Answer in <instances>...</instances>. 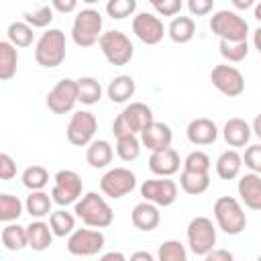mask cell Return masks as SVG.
I'll return each instance as SVG.
<instances>
[{
  "instance_id": "6da1fadb",
  "label": "cell",
  "mask_w": 261,
  "mask_h": 261,
  "mask_svg": "<svg viewBox=\"0 0 261 261\" xmlns=\"http://www.w3.org/2000/svg\"><path fill=\"white\" fill-rule=\"evenodd\" d=\"M73 212L86 226H92V228H106L114 222V212H112L110 204L106 202L104 196H100L96 192L84 194L73 204Z\"/></svg>"
},
{
  "instance_id": "7a4b0ae2",
  "label": "cell",
  "mask_w": 261,
  "mask_h": 261,
  "mask_svg": "<svg viewBox=\"0 0 261 261\" xmlns=\"http://www.w3.org/2000/svg\"><path fill=\"white\" fill-rule=\"evenodd\" d=\"M214 220L224 234L237 237L247 228V214L243 204L232 196H220L212 206Z\"/></svg>"
},
{
  "instance_id": "3957f363",
  "label": "cell",
  "mask_w": 261,
  "mask_h": 261,
  "mask_svg": "<svg viewBox=\"0 0 261 261\" xmlns=\"http://www.w3.org/2000/svg\"><path fill=\"white\" fill-rule=\"evenodd\" d=\"M67 55V47H65V33L61 29H49L45 31L37 45H35V61L41 67H57L63 63Z\"/></svg>"
},
{
  "instance_id": "277c9868",
  "label": "cell",
  "mask_w": 261,
  "mask_h": 261,
  "mask_svg": "<svg viewBox=\"0 0 261 261\" xmlns=\"http://www.w3.org/2000/svg\"><path fill=\"white\" fill-rule=\"evenodd\" d=\"M104 18L96 8H84L75 14L71 24V39L77 47H92L102 37Z\"/></svg>"
},
{
  "instance_id": "5b68a950",
  "label": "cell",
  "mask_w": 261,
  "mask_h": 261,
  "mask_svg": "<svg viewBox=\"0 0 261 261\" xmlns=\"http://www.w3.org/2000/svg\"><path fill=\"white\" fill-rule=\"evenodd\" d=\"M153 110L143 104V102H130L128 106H124V110L114 118L112 122V133L114 137L118 135H141L145 130V126H149L153 122Z\"/></svg>"
},
{
  "instance_id": "8992f818",
  "label": "cell",
  "mask_w": 261,
  "mask_h": 261,
  "mask_svg": "<svg viewBox=\"0 0 261 261\" xmlns=\"http://www.w3.org/2000/svg\"><path fill=\"white\" fill-rule=\"evenodd\" d=\"M186 239L188 247L196 257H206L216 247V226L212 218L208 216H196L188 222L186 228Z\"/></svg>"
},
{
  "instance_id": "52a82bcc",
  "label": "cell",
  "mask_w": 261,
  "mask_h": 261,
  "mask_svg": "<svg viewBox=\"0 0 261 261\" xmlns=\"http://www.w3.org/2000/svg\"><path fill=\"white\" fill-rule=\"evenodd\" d=\"M98 47L104 59L110 65H126L135 57V45L122 31H106L102 33Z\"/></svg>"
},
{
  "instance_id": "ba28073f",
  "label": "cell",
  "mask_w": 261,
  "mask_h": 261,
  "mask_svg": "<svg viewBox=\"0 0 261 261\" xmlns=\"http://www.w3.org/2000/svg\"><path fill=\"white\" fill-rule=\"evenodd\" d=\"M210 31L218 39L243 41L249 35V22L234 10H218L210 18Z\"/></svg>"
},
{
  "instance_id": "9c48e42d",
  "label": "cell",
  "mask_w": 261,
  "mask_h": 261,
  "mask_svg": "<svg viewBox=\"0 0 261 261\" xmlns=\"http://www.w3.org/2000/svg\"><path fill=\"white\" fill-rule=\"evenodd\" d=\"M53 190H51V196H53V202L57 206H69V204H75L80 198H82V190H84V181H82V175L73 169H59L53 177Z\"/></svg>"
},
{
  "instance_id": "30bf717a",
  "label": "cell",
  "mask_w": 261,
  "mask_h": 261,
  "mask_svg": "<svg viewBox=\"0 0 261 261\" xmlns=\"http://www.w3.org/2000/svg\"><path fill=\"white\" fill-rule=\"evenodd\" d=\"M137 186V175L126 167H112L100 177V192L110 200L128 196Z\"/></svg>"
},
{
  "instance_id": "8fae6325",
  "label": "cell",
  "mask_w": 261,
  "mask_h": 261,
  "mask_svg": "<svg viewBox=\"0 0 261 261\" xmlns=\"http://www.w3.org/2000/svg\"><path fill=\"white\" fill-rule=\"evenodd\" d=\"M104 232L100 228H75L67 237V251L73 257H94L104 249Z\"/></svg>"
},
{
  "instance_id": "7c38bea8",
  "label": "cell",
  "mask_w": 261,
  "mask_h": 261,
  "mask_svg": "<svg viewBox=\"0 0 261 261\" xmlns=\"http://www.w3.org/2000/svg\"><path fill=\"white\" fill-rule=\"evenodd\" d=\"M77 102V80L71 77L59 80L45 98V104L53 114H67L73 110Z\"/></svg>"
},
{
  "instance_id": "4fadbf2b",
  "label": "cell",
  "mask_w": 261,
  "mask_h": 261,
  "mask_svg": "<svg viewBox=\"0 0 261 261\" xmlns=\"http://www.w3.org/2000/svg\"><path fill=\"white\" fill-rule=\"evenodd\" d=\"M96 130H98V118L90 110H77L71 114L65 135L73 147H88L94 141Z\"/></svg>"
},
{
  "instance_id": "5bb4252c",
  "label": "cell",
  "mask_w": 261,
  "mask_h": 261,
  "mask_svg": "<svg viewBox=\"0 0 261 261\" xmlns=\"http://www.w3.org/2000/svg\"><path fill=\"white\" fill-rule=\"evenodd\" d=\"M210 82L220 94L228 98H237L245 92V75L234 65H228V63L214 65L210 71Z\"/></svg>"
},
{
  "instance_id": "9a60e30c",
  "label": "cell",
  "mask_w": 261,
  "mask_h": 261,
  "mask_svg": "<svg viewBox=\"0 0 261 261\" xmlns=\"http://www.w3.org/2000/svg\"><path fill=\"white\" fill-rule=\"evenodd\" d=\"M133 33L145 45H157L167 35V29H165L163 20L157 14L139 12V14L133 16Z\"/></svg>"
},
{
  "instance_id": "2e32d148",
  "label": "cell",
  "mask_w": 261,
  "mask_h": 261,
  "mask_svg": "<svg viewBox=\"0 0 261 261\" xmlns=\"http://www.w3.org/2000/svg\"><path fill=\"white\" fill-rule=\"evenodd\" d=\"M179 188L173 179L169 177H161V179H145L141 184V196L143 200H149L153 204H157L159 208L163 206H171L177 200Z\"/></svg>"
},
{
  "instance_id": "e0dca14e",
  "label": "cell",
  "mask_w": 261,
  "mask_h": 261,
  "mask_svg": "<svg viewBox=\"0 0 261 261\" xmlns=\"http://www.w3.org/2000/svg\"><path fill=\"white\" fill-rule=\"evenodd\" d=\"M179 165H184L179 153L173 147L161 149V151H151L149 157V169L159 175V177H171L173 173L179 171Z\"/></svg>"
},
{
  "instance_id": "ac0fdd59",
  "label": "cell",
  "mask_w": 261,
  "mask_h": 261,
  "mask_svg": "<svg viewBox=\"0 0 261 261\" xmlns=\"http://www.w3.org/2000/svg\"><path fill=\"white\" fill-rule=\"evenodd\" d=\"M139 137H141L143 147H147L149 151L167 149V147H171V141H173L171 126L165 122H159V120H153L149 126H145V130Z\"/></svg>"
},
{
  "instance_id": "d6986e66",
  "label": "cell",
  "mask_w": 261,
  "mask_h": 261,
  "mask_svg": "<svg viewBox=\"0 0 261 261\" xmlns=\"http://www.w3.org/2000/svg\"><path fill=\"white\" fill-rule=\"evenodd\" d=\"M237 192H239L241 202L249 210H261V173L249 171V173L241 175Z\"/></svg>"
},
{
  "instance_id": "ffe728a7",
  "label": "cell",
  "mask_w": 261,
  "mask_h": 261,
  "mask_svg": "<svg viewBox=\"0 0 261 261\" xmlns=\"http://www.w3.org/2000/svg\"><path fill=\"white\" fill-rule=\"evenodd\" d=\"M186 137L192 145H198V147L212 145L218 139V126H216L214 120L200 116V118L190 120V124L186 128Z\"/></svg>"
},
{
  "instance_id": "44dd1931",
  "label": "cell",
  "mask_w": 261,
  "mask_h": 261,
  "mask_svg": "<svg viewBox=\"0 0 261 261\" xmlns=\"http://www.w3.org/2000/svg\"><path fill=\"white\" fill-rule=\"evenodd\" d=\"M130 220L135 224V228L143 230V232H151L159 226L161 222V212H159V206L149 202V200H143L139 202L133 212H130Z\"/></svg>"
},
{
  "instance_id": "7402d4cb",
  "label": "cell",
  "mask_w": 261,
  "mask_h": 261,
  "mask_svg": "<svg viewBox=\"0 0 261 261\" xmlns=\"http://www.w3.org/2000/svg\"><path fill=\"white\" fill-rule=\"evenodd\" d=\"M251 135H253V128L245 118H228L222 126V137H224L226 145L232 149L249 145Z\"/></svg>"
},
{
  "instance_id": "603a6c76",
  "label": "cell",
  "mask_w": 261,
  "mask_h": 261,
  "mask_svg": "<svg viewBox=\"0 0 261 261\" xmlns=\"http://www.w3.org/2000/svg\"><path fill=\"white\" fill-rule=\"evenodd\" d=\"M27 234H29V247L33 251H45L55 237L51 230V224L45 222L43 218H33L27 224Z\"/></svg>"
},
{
  "instance_id": "cb8c5ba5",
  "label": "cell",
  "mask_w": 261,
  "mask_h": 261,
  "mask_svg": "<svg viewBox=\"0 0 261 261\" xmlns=\"http://www.w3.org/2000/svg\"><path fill=\"white\" fill-rule=\"evenodd\" d=\"M112 157H114V151H112V145L104 139H94L88 149H86V161L92 169H104L112 163Z\"/></svg>"
},
{
  "instance_id": "d4e9b609",
  "label": "cell",
  "mask_w": 261,
  "mask_h": 261,
  "mask_svg": "<svg viewBox=\"0 0 261 261\" xmlns=\"http://www.w3.org/2000/svg\"><path fill=\"white\" fill-rule=\"evenodd\" d=\"M243 167V155L237 149H226L216 159V175L220 179H234L239 177Z\"/></svg>"
},
{
  "instance_id": "484cf974",
  "label": "cell",
  "mask_w": 261,
  "mask_h": 261,
  "mask_svg": "<svg viewBox=\"0 0 261 261\" xmlns=\"http://www.w3.org/2000/svg\"><path fill=\"white\" fill-rule=\"evenodd\" d=\"M135 90H137V84L130 75H116L110 80L108 88H106V94L108 98L114 102V104H122V102H128L133 96H135Z\"/></svg>"
},
{
  "instance_id": "4316f807",
  "label": "cell",
  "mask_w": 261,
  "mask_h": 261,
  "mask_svg": "<svg viewBox=\"0 0 261 261\" xmlns=\"http://www.w3.org/2000/svg\"><path fill=\"white\" fill-rule=\"evenodd\" d=\"M53 196H49L45 190H31L24 200V210L31 214V218H45L53 212Z\"/></svg>"
},
{
  "instance_id": "83f0119b",
  "label": "cell",
  "mask_w": 261,
  "mask_h": 261,
  "mask_svg": "<svg viewBox=\"0 0 261 261\" xmlns=\"http://www.w3.org/2000/svg\"><path fill=\"white\" fill-rule=\"evenodd\" d=\"M167 35L173 43L177 45H184V43H190L196 35V22L192 16H173L169 27H167Z\"/></svg>"
},
{
  "instance_id": "f1b7e54d",
  "label": "cell",
  "mask_w": 261,
  "mask_h": 261,
  "mask_svg": "<svg viewBox=\"0 0 261 261\" xmlns=\"http://www.w3.org/2000/svg\"><path fill=\"white\" fill-rule=\"evenodd\" d=\"M179 188L190 196H200L210 188V175L204 171L181 169L179 173Z\"/></svg>"
},
{
  "instance_id": "f546056e",
  "label": "cell",
  "mask_w": 261,
  "mask_h": 261,
  "mask_svg": "<svg viewBox=\"0 0 261 261\" xmlns=\"http://www.w3.org/2000/svg\"><path fill=\"white\" fill-rule=\"evenodd\" d=\"M16 67H18V51H16V47L8 39L0 41V80L2 82L12 80L14 73H16Z\"/></svg>"
},
{
  "instance_id": "4dcf8cb0",
  "label": "cell",
  "mask_w": 261,
  "mask_h": 261,
  "mask_svg": "<svg viewBox=\"0 0 261 261\" xmlns=\"http://www.w3.org/2000/svg\"><path fill=\"white\" fill-rule=\"evenodd\" d=\"M2 245L8 251H22L24 247H29V234H27V226L14 224V222H6V226L2 228Z\"/></svg>"
},
{
  "instance_id": "1f68e13d",
  "label": "cell",
  "mask_w": 261,
  "mask_h": 261,
  "mask_svg": "<svg viewBox=\"0 0 261 261\" xmlns=\"http://www.w3.org/2000/svg\"><path fill=\"white\" fill-rule=\"evenodd\" d=\"M141 149H143V143H141V137L139 135L126 133V135H118L116 137V155L122 161H135V159H139Z\"/></svg>"
},
{
  "instance_id": "d6a6232c",
  "label": "cell",
  "mask_w": 261,
  "mask_h": 261,
  "mask_svg": "<svg viewBox=\"0 0 261 261\" xmlns=\"http://www.w3.org/2000/svg\"><path fill=\"white\" fill-rule=\"evenodd\" d=\"M102 98V86L96 77H90V75H84L77 80V100L86 106H94L98 104Z\"/></svg>"
},
{
  "instance_id": "836d02e7",
  "label": "cell",
  "mask_w": 261,
  "mask_h": 261,
  "mask_svg": "<svg viewBox=\"0 0 261 261\" xmlns=\"http://www.w3.org/2000/svg\"><path fill=\"white\" fill-rule=\"evenodd\" d=\"M6 37L14 47H31L35 39V31L27 20H14L8 24Z\"/></svg>"
},
{
  "instance_id": "e575fe53",
  "label": "cell",
  "mask_w": 261,
  "mask_h": 261,
  "mask_svg": "<svg viewBox=\"0 0 261 261\" xmlns=\"http://www.w3.org/2000/svg\"><path fill=\"white\" fill-rule=\"evenodd\" d=\"M49 224L55 237H69L75 230V216L67 212L63 206L49 214Z\"/></svg>"
},
{
  "instance_id": "d590c367",
  "label": "cell",
  "mask_w": 261,
  "mask_h": 261,
  "mask_svg": "<svg viewBox=\"0 0 261 261\" xmlns=\"http://www.w3.org/2000/svg\"><path fill=\"white\" fill-rule=\"evenodd\" d=\"M218 51H220L222 59H226L228 63H239L249 55V43H247V39H243V41L220 39L218 41Z\"/></svg>"
},
{
  "instance_id": "8d00e7d4",
  "label": "cell",
  "mask_w": 261,
  "mask_h": 261,
  "mask_svg": "<svg viewBox=\"0 0 261 261\" xmlns=\"http://www.w3.org/2000/svg\"><path fill=\"white\" fill-rule=\"evenodd\" d=\"M22 186L31 192V190H45V186L49 184V171L43 165H29L22 175Z\"/></svg>"
},
{
  "instance_id": "74e56055",
  "label": "cell",
  "mask_w": 261,
  "mask_h": 261,
  "mask_svg": "<svg viewBox=\"0 0 261 261\" xmlns=\"http://www.w3.org/2000/svg\"><path fill=\"white\" fill-rule=\"evenodd\" d=\"M24 204L18 196L12 194H0V220L2 222H14L20 218Z\"/></svg>"
},
{
  "instance_id": "f35d334b",
  "label": "cell",
  "mask_w": 261,
  "mask_h": 261,
  "mask_svg": "<svg viewBox=\"0 0 261 261\" xmlns=\"http://www.w3.org/2000/svg\"><path fill=\"white\" fill-rule=\"evenodd\" d=\"M157 259L159 261H186L188 251H186L184 243H179L175 239H169V241L161 243V247L157 251Z\"/></svg>"
},
{
  "instance_id": "ab89813d",
  "label": "cell",
  "mask_w": 261,
  "mask_h": 261,
  "mask_svg": "<svg viewBox=\"0 0 261 261\" xmlns=\"http://www.w3.org/2000/svg\"><path fill=\"white\" fill-rule=\"evenodd\" d=\"M137 12V0H106V14L114 20H122Z\"/></svg>"
},
{
  "instance_id": "60d3db41",
  "label": "cell",
  "mask_w": 261,
  "mask_h": 261,
  "mask_svg": "<svg viewBox=\"0 0 261 261\" xmlns=\"http://www.w3.org/2000/svg\"><path fill=\"white\" fill-rule=\"evenodd\" d=\"M53 6H39V8H35V10H29V12H24V20L33 27V29H45V27H49L51 22H53Z\"/></svg>"
},
{
  "instance_id": "b9f144b4",
  "label": "cell",
  "mask_w": 261,
  "mask_h": 261,
  "mask_svg": "<svg viewBox=\"0 0 261 261\" xmlns=\"http://www.w3.org/2000/svg\"><path fill=\"white\" fill-rule=\"evenodd\" d=\"M210 167H212V161H210V157H208L204 151H192V153H188L186 159H184V169L208 173Z\"/></svg>"
},
{
  "instance_id": "7bdbcfd3",
  "label": "cell",
  "mask_w": 261,
  "mask_h": 261,
  "mask_svg": "<svg viewBox=\"0 0 261 261\" xmlns=\"http://www.w3.org/2000/svg\"><path fill=\"white\" fill-rule=\"evenodd\" d=\"M243 163L245 167H249L255 173H261V143L257 145H249L243 153Z\"/></svg>"
},
{
  "instance_id": "ee69618b",
  "label": "cell",
  "mask_w": 261,
  "mask_h": 261,
  "mask_svg": "<svg viewBox=\"0 0 261 261\" xmlns=\"http://www.w3.org/2000/svg\"><path fill=\"white\" fill-rule=\"evenodd\" d=\"M181 6H184V0H157L153 4L155 12L159 16H175V14H179Z\"/></svg>"
},
{
  "instance_id": "f6af8a7d",
  "label": "cell",
  "mask_w": 261,
  "mask_h": 261,
  "mask_svg": "<svg viewBox=\"0 0 261 261\" xmlns=\"http://www.w3.org/2000/svg\"><path fill=\"white\" fill-rule=\"evenodd\" d=\"M12 177H16V163L8 153H0V179L10 181Z\"/></svg>"
},
{
  "instance_id": "bcb514c9",
  "label": "cell",
  "mask_w": 261,
  "mask_h": 261,
  "mask_svg": "<svg viewBox=\"0 0 261 261\" xmlns=\"http://www.w3.org/2000/svg\"><path fill=\"white\" fill-rule=\"evenodd\" d=\"M192 16H206L214 8V0H186Z\"/></svg>"
},
{
  "instance_id": "7dc6e473",
  "label": "cell",
  "mask_w": 261,
  "mask_h": 261,
  "mask_svg": "<svg viewBox=\"0 0 261 261\" xmlns=\"http://www.w3.org/2000/svg\"><path fill=\"white\" fill-rule=\"evenodd\" d=\"M51 6H53L57 12H61V14H69V12L75 10L77 0H51Z\"/></svg>"
},
{
  "instance_id": "c3c4849f",
  "label": "cell",
  "mask_w": 261,
  "mask_h": 261,
  "mask_svg": "<svg viewBox=\"0 0 261 261\" xmlns=\"http://www.w3.org/2000/svg\"><path fill=\"white\" fill-rule=\"evenodd\" d=\"M206 261H232V253L230 251H226V249H212L210 253H206V257H204Z\"/></svg>"
},
{
  "instance_id": "681fc988",
  "label": "cell",
  "mask_w": 261,
  "mask_h": 261,
  "mask_svg": "<svg viewBox=\"0 0 261 261\" xmlns=\"http://www.w3.org/2000/svg\"><path fill=\"white\" fill-rule=\"evenodd\" d=\"M230 2H232V6L237 10H249V8H253L257 4V0H230Z\"/></svg>"
},
{
  "instance_id": "f907efd6",
  "label": "cell",
  "mask_w": 261,
  "mask_h": 261,
  "mask_svg": "<svg viewBox=\"0 0 261 261\" xmlns=\"http://www.w3.org/2000/svg\"><path fill=\"white\" fill-rule=\"evenodd\" d=\"M112 259H114V261H124L126 257H124L122 253H118V251H110V253H104V255H102V261H112Z\"/></svg>"
},
{
  "instance_id": "816d5d0a",
  "label": "cell",
  "mask_w": 261,
  "mask_h": 261,
  "mask_svg": "<svg viewBox=\"0 0 261 261\" xmlns=\"http://www.w3.org/2000/svg\"><path fill=\"white\" fill-rule=\"evenodd\" d=\"M130 259H133V261H139V259H143V261H153V255L147 253V251H137V253L130 255Z\"/></svg>"
},
{
  "instance_id": "f5cc1de1",
  "label": "cell",
  "mask_w": 261,
  "mask_h": 261,
  "mask_svg": "<svg viewBox=\"0 0 261 261\" xmlns=\"http://www.w3.org/2000/svg\"><path fill=\"white\" fill-rule=\"evenodd\" d=\"M251 128H253V135L261 139V114H257V116H255V120H253Z\"/></svg>"
},
{
  "instance_id": "db71d44e",
  "label": "cell",
  "mask_w": 261,
  "mask_h": 261,
  "mask_svg": "<svg viewBox=\"0 0 261 261\" xmlns=\"http://www.w3.org/2000/svg\"><path fill=\"white\" fill-rule=\"evenodd\" d=\"M253 45H255V49L261 53V27L255 29V33H253Z\"/></svg>"
},
{
  "instance_id": "11a10c76",
  "label": "cell",
  "mask_w": 261,
  "mask_h": 261,
  "mask_svg": "<svg viewBox=\"0 0 261 261\" xmlns=\"http://www.w3.org/2000/svg\"><path fill=\"white\" fill-rule=\"evenodd\" d=\"M253 16H255V18L261 22V0H259V2L253 6Z\"/></svg>"
},
{
  "instance_id": "9f6ffc18",
  "label": "cell",
  "mask_w": 261,
  "mask_h": 261,
  "mask_svg": "<svg viewBox=\"0 0 261 261\" xmlns=\"http://www.w3.org/2000/svg\"><path fill=\"white\" fill-rule=\"evenodd\" d=\"M82 2H86V4H96V2H100V0H82Z\"/></svg>"
},
{
  "instance_id": "6f0895ef",
  "label": "cell",
  "mask_w": 261,
  "mask_h": 261,
  "mask_svg": "<svg viewBox=\"0 0 261 261\" xmlns=\"http://www.w3.org/2000/svg\"><path fill=\"white\" fill-rule=\"evenodd\" d=\"M147 2H151V4H155V2H157V0H147Z\"/></svg>"
},
{
  "instance_id": "680465c9",
  "label": "cell",
  "mask_w": 261,
  "mask_h": 261,
  "mask_svg": "<svg viewBox=\"0 0 261 261\" xmlns=\"http://www.w3.org/2000/svg\"><path fill=\"white\" fill-rule=\"evenodd\" d=\"M259 261H261V255H259Z\"/></svg>"
}]
</instances>
